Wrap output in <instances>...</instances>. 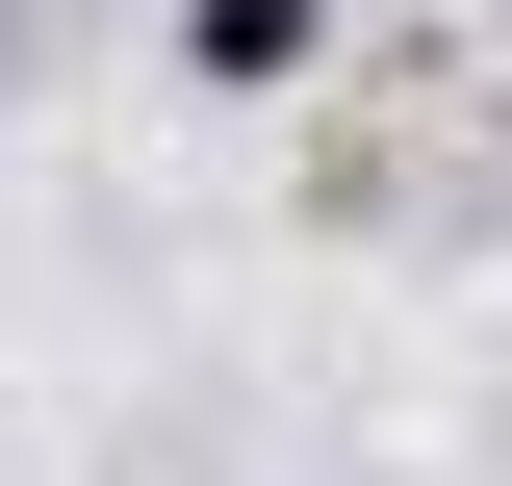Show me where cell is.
I'll return each mask as SVG.
<instances>
[{
	"mask_svg": "<svg viewBox=\"0 0 512 486\" xmlns=\"http://www.w3.org/2000/svg\"><path fill=\"white\" fill-rule=\"evenodd\" d=\"M308 52H333V0H180V77L205 103H282Z\"/></svg>",
	"mask_w": 512,
	"mask_h": 486,
	"instance_id": "cell-1",
	"label": "cell"
}]
</instances>
